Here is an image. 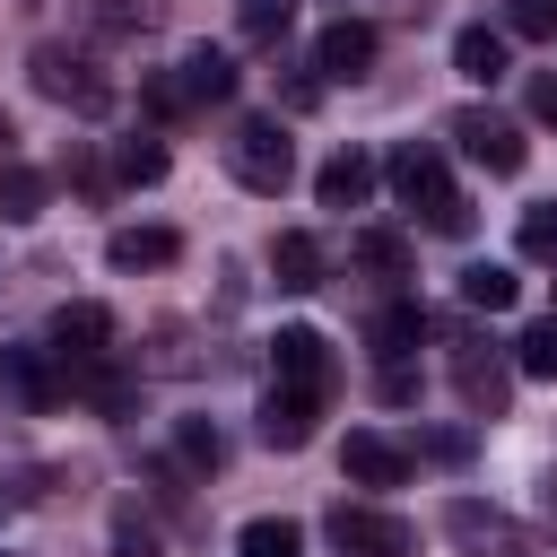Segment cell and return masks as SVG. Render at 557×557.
<instances>
[{
  "label": "cell",
  "mask_w": 557,
  "mask_h": 557,
  "mask_svg": "<svg viewBox=\"0 0 557 557\" xmlns=\"http://www.w3.org/2000/svg\"><path fill=\"white\" fill-rule=\"evenodd\" d=\"M226 174H235L244 191L278 200V191L296 183V148H287V131H278L270 113H244V122L226 131Z\"/></svg>",
  "instance_id": "cell-1"
},
{
  "label": "cell",
  "mask_w": 557,
  "mask_h": 557,
  "mask_svg": "<svg viewBox=\"0 0 557 557\" xmlns=\"http://www.w3.org/2000/svg\"><path fill=\"white\" fill-rule=\"evenodd\" d=\"M26 78H35V96H52V104H70V113H113V78L87 61V52H70V44H35L26 52Z\"/></svg>",
  "instance_id": "cell-2"
},
{
  "label": "cell",
  "mask_w": 557,
  "mask_h": 557,
  "mask_svg": "<svg viewBox=\"0 0 557 557\" xmlns=\"http://www.w3.org/2000/svg\"><path fill=\"white\" fill-rule=\"evenodd\" d=\"M444 531L470 548V557H548V540L531 522H513L505 505H479V496H453L444 505Z\"/></svg>",
  "instance_id": "cell-3"
},
{
  "label": "cell",
  "mask_w": 557,
  "mask_h": 557,
  "mask_svg": "<svg viewBox=\"0 0 557 557\" xmlns=\"http://www.w3.org/2000/svg\"><path fill=\"white\" fill-rule=\"evenodd\" d=\"M453 148L470 157V165H487V174H522V157H531V139H522V122H505L496 104H461L453 122Z\"/></svg>",
  "instance_id": "cell-4"
},
{
  "label": "cell",
  "mask_w": 557,
  "mask_h": 557,
  "mask_svg": "<svg viewBox=\"0 0 557 557\" xmlns=\"http://www.w3.org/2000/svg\"><path fill=\"white\" fill-rule=\"evenodd\" d=\"M322 531H331L339 557H409V548H418V531H409L400 513H383V505H348V496L322 513Z\"/></svg>",
  "instance_id": "cell-5"
},
{
  "label": "cell",
  "mask_w": 557,
  "mask_h": 557,
  "mask_svg": "<svg viewBox=\"0 0 557 557\" xmlns=\"http://www.w3.org/2000/svg\"><path fill=\"white\" fill-rule=\"evenodd\" d=\"M270 366H278V383H287V392H305V400H331V383H339L331 339H322V331H305V322H287V331L270 339Z\"/></svg>",
  "instance_id": "cell-6"
},
{
  "label": "cell",
  "mask_w": 557,
  "mask_h": 557,
  "mask_svg": "<svg viewBox=\"0 0 557 557\" xmlns=\"http://www.w3.org/2000/svg\"><path fill=\"white\" fill-rule=\"evenodd\" d=\"M374 52H383V35H374L366 17H331V26L313 35V78H322V87L366 78V70H374Z\"/></svg>",
  "instance_id": "cell-7"
},
{
  "label": "cell",
  "mask_w": 557,
  "mask_h": 557,
  "mask_svg": "<svg viewBox=\"0 0 557 557\" xmlns=\"http://www.w3.org/2000/svg\"><path fill=\"white\" fill-rule=\"evenodd\" d=\"M61 392H70V374H61L52 348H0V400H17V409H52Z\"/></svg>",
  "instance_id": "cell-8"
},
{
  "label": "cell",
  "mask_w": 557,
  "mask_h": 557,
  "mask_svg": "<svg viewBox=\"0 0 557 557\" xmlns=\"http://www.w3.org/2000/svg\"><path fill=\"white\" fill-rule=\"evenodd\" d=\"M44 348L61 366H96V357H113V313L104 305H61L52 331H44Z\"/></svg>",
  "instance_id": "cell-9"
},
{
  "label": "cell",
  "mask_w": 557,
  "mask_h": 557,
  "mask_svg": "<svg viewBox=\"0 0 557 557\" xmlns=\"http://www.w3.org/2000/svg\"><path fill=\"white\" fill-rule=\"evenodd\" d=\"M453 392H461L470 418H505V400H513V366L487 357V348H453Z\"/></svg>",
  "instance_id": "cell-10"
},
{
  "label": "cell",
  "mask_w": 557,
  "mask_h": 557,
  "mask_svg": "<svg viewBox=\"0 0 557 557\" xmlns=\"http://www.w3.org/2000/svg\"><path fill=\"white\" fill-rule=\"evenodd\" d=\"M339 470L357 479V487H400L418 461H409V444H392V435H374V426H348V444H339Z\"/></svg>",
  "instance_id": "cell-11"
},
{
  "label": "cell",
  "mask_w": 557,
  "mask_h": 557,
  "mask_svg": "<svg viewBox=\"0 0 557 557\" xmlns=\"http://www.w3.org/2000/svg\"><path fill=\"white\" fill-rule=\"evenodd\" d=\"M313 418H322V400H305V392H287V383H270L261 409H252V426H261L270 453H305V444H313Z\"/></svg>",
  "instance_id": "cell-12"
},
{
  "label": "cell",
  "mask_w": 557,
  "mask_h": 557,
  "mask_svg": "<svg viewBox=\"0 0 557 557\" xmlns=\"http://www.w3.org/2000/svg\"><path fill=\"white\" fill-rule=\"evenodd\" d=\"M235 78H244V70H235V52H218V44H191V52L174 61V87H183L191 113H200V104H226Z\"/></svg>",
  "instance_id": "cell-13"
},
{
  "label": "cell",
  "mask_w": 557,
  "mask_h": 557,
  "mask_svg": "<svg viewBox=\"0 0 557 557\" xmlns=\"http://www.w3.org/2000/svg\"><path fill=\"white\" fill-rule=\"evenodd\" d=\"M383 183H392V191H400V200H409L418 218H426L435 200H453V174H444V148H400V157L383 165Z\"/></svg>",
  "instance_id": "cell-14"
},
{
  "label": "cell",
  "mask_w": 557,
  "mask_h": 557,
  "mask_svg": "<svg viewBox=\"0 0 557 557\" xmlns=\"http://www.w3.org/2000/svg\"><path fill=\"white\" fill-rule=\"evenodd\" d=\"M104 261L131 278V270H165V261H183V235L174 226H113L104 235Z\"/></svg>",
  "instance_id": "cell-15"
},
{
  "label": "cell",
  "mask_w": 557,
  "mask_h": 557,
  "mask_svg": "<svg viewBox=\"0 0 557 557\" xmlns=\"http://www.w3.org/2000/svg\"><path fill=\"white\" fill-rule=\"evenodd\" d=\"M61 374H70V392H78L87 409H104V418H131V409H139V383H131L113 357H96V366H61Z\"/></svg>",
  "instance_id": "cell-16"
},
{
  "label": "cell",
  "mask_w": 557,
  "mask_h": 557,
  "mask_svg": "<svg viewBox=\"0 0 557 557\" xmlns=\"http://www.w3.org/2000/svg\"><path fill=\"white\" fill-rule=\"evenodd\" d=\"M426 331H435V322H426V305H418V296H392V305L366 322V339H374V357H383V366H392V357H409Z\"/></svg>",
  "instance_id": "cell-17"
},
{
  "label": "cell",
  "mask_w": 557,
  "mask_h": 557,
  "mask_svg": "<svg viewBox=\"0 0 557 557\" xmlns=\"http://www.w3.org/2000/svg\"><path fill=\"white\" fill-rule=\"evenodd\" d=\"M44 200H52V174H44V165L0 157V226H35V218H44Z\"/></svg>",
  "instance_id": "cell-18"
},
{
  "label": "cell",
  "mask_w": 557,
  "mask_h": 557,
  "mask_svg": "<svg viewBox=\"0 0 557 557\" xmlns=\"http://www.w3.org/2000/svg\"><path fill=\"white\" fill-rule=\"evenodd\" d=\"M366 191H374V157H357V148H339V157L313 174V200H322V209H366Z\"/></svg>",
  "instance_id": "cell-19"
},
{
  "label": "cell",
  "mask_w": 557,
  "mask_h": 557,
  "mask_svg": "<svg viewBox=\"0 0 557 557\" xmlns=\"http://www.w3.org/2000/svg\"><path fill=\"white\" fill-rule=\"evenodd\" d=\"M270 278H278L287 296H305V287H322V244H313L305 226H287V235H270Z\"/></svg>",
  "instance_id": "cell-20"
},
{
  "label": "cell",
  "mask_w": 557,
  "mask_h": 557,
  "mask_svg": "<svg viewBox=\"0 0 557 557\" xmlns=\"http://www.w3.org/2000/svg\"><path fill=\"white\" fill-rule=\"evenodd\" d=\"M453 70L479 78V87H496L505 78V26H461L453 35Z\"/></svg>",
  "instance_id": "cell-21"
},
{
  "label": "cell",
  "mask_w": 557,
  "mask_h": 557,
  "mask_svg": "<svg viewBox=\"0 0 557 557\" xmlns=\"http://www.w3.org/2000/svg\"><path fill=\"white\" fill-rule=\"evenodd\" d=\"M513 296H522L513 261H470V270H461V305H470V313H513Z\"/></svg>",
  "instance_id": "cell-22"
},
{
  "label": "cell",
  "mask_w": 557,
  "mask_h": 557,
  "mask_svg": "<svg viewBox=\"0 0 557 557\" xmlns=\"http://www.w3.org/2000/svg\"><path fill=\"white\" fill-rule=\"evenodd\" d=\"M235 557H305V531L287 513H261V522L235 531Z\"/></svg>",
  "instance_id": "cell-23"
},
{
  "label": "cell",
  "mask_w": 557,
  "mask_h": 557,
  "mask_svg": "<svg viewBox=\"0 0 557 557\" xmlns=\"http://www.w3.org/2000/svg\"><path fill=\"white\" fill-rule=\"evenodd\" d=\"M296 26V0H235V35L244 44H287Z\"/></svg>",
  "instance_id": "cell-24"
},
{
  "label": "cell",
  "mask_w": 557,
  "mask_h": 557,
  "mask_svg": "<svg viewBox=\"0 0 557 557\" xmlns=\"http://www.w3.org/2000/svg\"><path fill=\"white\" fill-rule=\"evenodd\" d=\"M165 17V0H87V26L96 35H148Z\"/></svg>",
  "instance_id": "cell-25"
},
{
  "label": "cell",
  "mask_w": 557,
  "mask_h": 557,
  "mask_svg": "<svg viewBox=\"0 0 557 557\" xmlns=\"http://www.w3.org/2000/svg\"><path fill=\"white\" fill-rule=\"evenodd\" d=\"M348 252H357V261H366L374 278H409V235H392V226H366V235H357Z\"/></svg>",
  "instance_id": "cell-26"
},
{
  "label": "cell",
  "mask_w": 557,
  "mask_h": 557,
  "mask_svg": "<svg viewBox=\"0 0 557 557\" xmlns=\"http://www.w3.org/2000/svg\"><path fill=\"white\" fill-rule=\"evenodd\" d=\"M113 557H174V548H165V531L139 505H113Z\"/></svg>",
  "instance_id": "cell-27"
},
{
  "label": "cell",
  "mask_w": 557,
  "mask_h": 557,
  "mask_svg": "<svg viewBox=\"0 0 557 557\" xmlns=\"http://www.w3.org/2000/svg\"><path fill=\"white\" fill-rule=\"evenodd\" d=\"M557 44V0H505V44Z\"/></svg>",
  "instance_id": "cell-28"
},
{
  "label": "cell",
  "mask_w": 557,
  "mask_h": 557,
  "mask_svg": "<svg viewBox=\"0 0 557 557\" xmlns=\"http://www.w3.org/2000/svg\"><path fill=\"white\" fill-rule=\"evenodd\" d=\"M513 366H522V374H540V383H557V313H548V322H531V331L513 339Z\"/></svg>",
  "instance_id": "cell-29"
},
{
  "label": "cell",
  "mask_w": 557,
  "mask_h": 557,
  "mask_svg": "<svg viewBox=\"0 0 557 557\" xmlns=\"http://www.w3.org/2000/svg\"><path fill=\"white\" fill-rule=\"evenodd\" d=\"M113 174H122V183H157V174H165V139H148V131L122 139V148H113Z\"/></svg>",
  "instance_id": "cell-30"
},
{
  "label": "cell",
  "mask_w": 557,
  "mask_h": 557,
  "mask_svg": "<svg viewBox=\"0 0 557 557\" xmlns=\"http://www.w3.org/2000/svg\"><path fill=\"white\" fill-rule=\"evenodd\" d=\"M174 453H183L191 470H218V461H226V435H218L209 418H183V426H174Z\"/></svg>",
  "instance_id": "cell-31"
},
{
  "label": "cell",
  "mask_w": 557,
  "mask_h": 557,
  "mask_svg": "<svg viewBox=\"0 0 557 557\" xmlns=\"http://www.w3.org/2000/svg\"><path fill=\"white\" fill-rule=\"evenodd\" d=\"M522 261H557V200H540V209H522Z\"/></svg>",
  "instance_id": "cell-32"
},
{
  "label": "cell",
  "mask_w": 557,
  "mask_h": 557,
  "mask_svg": "<svg viewBox=\"0 0 557 557\" xmlns=\"http://www.w3.org/2000/svg\"><path fill=\"white\" fill-rule=\"evenodd\" d=\"M418 453H426V461H444V470H461V461H470V426H435V435H418V444H409V461H418Z\"/></svg>",
  "instance_id": "cell-33"
},
{
  "label": "cell",
  "mask_w": 557,
  "mask_h": 557,
  "mask_svg": "<svg viewBox=\"0 0 557 557\" xmlns=\"http://www.w3.org/2000/svg\"><path fill=\"white\" fill-rule=\"evenodd\" d=\"M139 104H148L157 122H183V113H191V104H183V87H174V70H157V78L139 87Z\"/></svg>",
  "instance_id": "cell-34"
},
{
  "label": "cell",
  "mask_w": 557,
  "mask_h": 557,
  "mask_svg": "<svg viewBox=\"0 0 557 557\" xmlns=\"http://www.w3.org/2000/svg\"><path fill=\"white\" fill-rule=\"evenodd\" d=\"M374 392H383V400H392V409H409V400H418V366H409V357H392V366H383V383H374Z\"/></svg>",
  "instance_id": "cell-35"
},
{
  "label": "cell",
  "mask_w": 557,
  "mask_h": 557,
  "mask_svg": "<svg viewBox=\"0 0 557 557\" xmlns=\"http://www.w3.org/2000/svg\"><path fill=\"white\" fill-rule=\"evenodd\" d=\"M426 226L461 244V235H470V200H461V191H453V200H435V209H426Z\"/></svg>",
  "instance_id": "cell-36"
},
{
  "label": "cell",
  "mask_w": 557,
  "mask_h": 557,
  "mask_svg": "<svg viewBox=\"0 0 557 557\" xmlns=\"http://www.w3.org/2000/svg\"><path fill=\"white\" fill-rule=\"evenodd\" d=\"M522 104H531V122H548V131H557V78H548V70H531Z\"/></svg>",
  "instance_id": "cell-37"
},
{
  "label": "cell",
  "mask_w": 557,
  "mask_h": 557,
  "mask_svg": "<svg viewBox=\"0 0 557 557\" xmlns=\"http://www.w3.org/2000/svg\"><path fill=\"white\" fill-rule=\"evenodd\" d=\"M9 139H17V122H9V104H0V157H9Z\"/></svg>",
  "instance_id": "cell-38"
},
{
  "label": "cell",
  "mask_w": 557,
  "mask_h": 557,
  "mask_svg": "<svg viewBox=\"0 0 557 557\" xmlns=\"http://www.w3.org/2000/svg\"><path fill=\"white\" fill-rule=\"evenodd\" d=\"M0 505H9V496H0Z\"/></svg>",
  "instance_id": "cell-39"
},
{
  "label": "cell",
  "mask_w": 557,
  "mask_h": 557,
  "mask_svg": "<svg viewBox=\"0 0 557 557\" xmlns=\"http://www.w3.org/2000/svg\"><path fill=\"white\" fill-rule=\"evenodd\" d=\"M0 557H9V548H0Z\"/></svg>",
  "instance_id": "cell-40"
}]
</instances>
